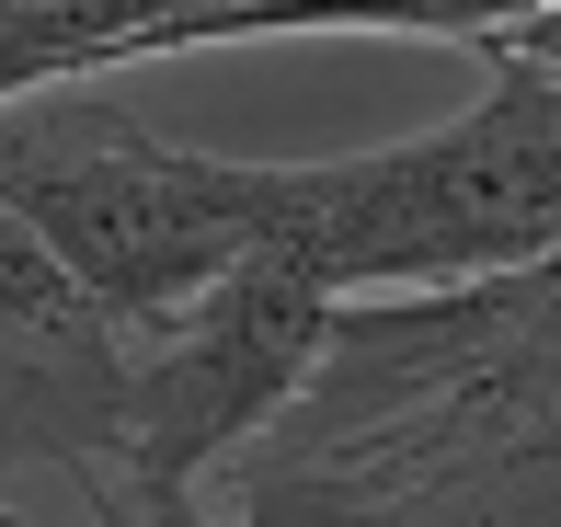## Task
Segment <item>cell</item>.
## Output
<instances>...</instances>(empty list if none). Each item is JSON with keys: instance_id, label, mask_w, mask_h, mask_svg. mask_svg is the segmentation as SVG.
Returning a JSON list of instances; mask_svg holds the SVG:
<instances>
[{"instance_id": "1", "label": "cell", "mask_w": 561, "mask_h": 527, "mask_svg": "<svg viewBox=\"0 0 561 527\" xmlns=\"http://www.w3.org/2000/svg\"><path fill=\"white\" fill-rule=\"evenodd\" d=\"M264 253L321 287H481L561 253V81L493 58L458 127L355 149V161H275Z\"/></svg>"}, {"instance_id": "2", "label": "cell", "mask_w": 561, "mask_h": 527, "mask_svg": "<svg viewBox=\"0 0 561 527\" xmlns=\"http://www.w3.org/2000/svg\"><path fill=\"white\" fill-rule=\"evenodd\" d=\"M0 207L35 218L126 333H161L184 298H207L229 264L264 253L275 161H207L58 92H23L0 104Z\"/></svg>"}, {"instance_id": "3", "label": "cell", "mask_w": 561, "mask_h": 527, "mask_svg": "<svg viewBox=\"0 0 561 527\" xmlns=\"http://www.w3.org/2000/svg\"><path fill=\"white\" fill-rule=\"evenodd\" d=\"M333 310L344 298L321 275H298L287 253H252L229 264L207 298L138 333V379H126V470L149 482H207L229 447H252L298 390L310 367L333 356Z\"/></svg>"}, {"instance_id": "4", "label": "cell", "mask_w": 561, "mask_h": 527, "mask_svg": "<svg viewBox=\"0 0 561 527\" xmlns=\"http://www.w3.org/2000/svg\"><path fill=\"white\" fill-rule=\"evenodd\" d=\"M126 321L23 207H0V470H92L126 459Z\"/></svg>"}, {"instance_id": "5", "label": "cell", "mask_w": 561, "mask_h": 527, "mask_svg": "<svg viewBox=\"0 0 561 527\" xmlns=\"http://www.w3.org/2000/svg\"><path fill=\"white\" fill-rule=\"evenodd\" d=\"M481 58H516V69H539V81H561V12H527V23H504V35H481Z\"/></svg>"}]
</instances>
